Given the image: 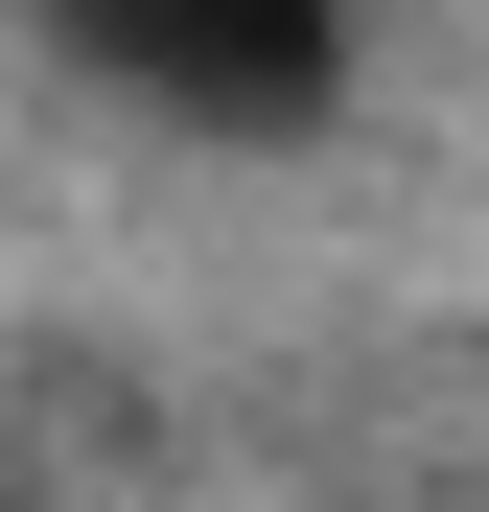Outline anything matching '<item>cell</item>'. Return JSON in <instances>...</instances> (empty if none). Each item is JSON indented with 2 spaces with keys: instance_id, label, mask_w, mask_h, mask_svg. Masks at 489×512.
<instances>
[{
  "instance_id": "1",
  "label": "cell",
  "mask_w": 489,
  "mask_h": 512,
  "mask_svg": "<svg viewBox=\"0 0 489 512\" xmlns=\"http://www.w3.org/2000/svg\"><path fill=\"white\" fill-rule=\"evenodd\" d=\"M24 47L70 70L94 117H140V140H210V163H280V140H326L350 117V0H24Z\"/></svg>"
}]
</instances>
